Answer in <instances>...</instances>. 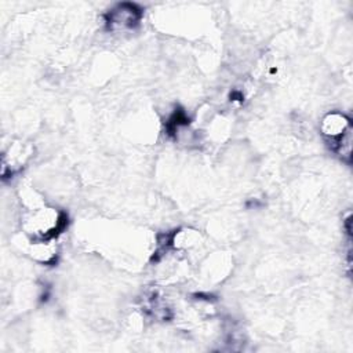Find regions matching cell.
Instances as JSON below:
<instances>
[{"label": "cell", "mask_w": 353, "mask_h": 353, "mask_svg": "<svg viewBox=\"0 0 353 353\" xmlns=\"http://www.w3.org/2000/svg\"><path fill=\"white\" fill-rule=\"evenodd\" d=\"M320 128L330 148L343 160L350 161L353 142L350 119L342 113L331 112L323 117Z\"/></svg>", "instance_id": "obj_1"}, {"label": "cell", "mask_w": 353, "mask_h": 353, "mask_svg": "<svg viewBox=\"0 0 353 353\" xmlns=\"http://www.w3.org/2000/svg\"><path fill=\"white\" fill-rule=\"evenodd\" d=\"M68 225V215L55 208H40L25 219V230L34 241H52Z\"/></svg>", "instance_id": "obj_2"}, {"label": "cell", "mask_w": 353, "mask_h": 353, "mask_svg": "<svg viewBox=\"0 0 353 353\" xmlns=\"http://www.w3.org/2000/svg\"><path fill=\"white\" fill-rule=\"evenodd\" d=\"M142 11L137 4L120 3L106 14V23L112 30L132 29L141 21Z\"/></svg>", "instance_id": "obj_3"}, {"label": "cell", "mask_w": 353, "mask_h": 353, "mask_svg": "<svg viewBox=\"0 0 353 353\" xmlns=\"http://www.w3.org/2000/svg\"><path fill=\"white\" fill-rule=\"evenodd\" d=\"M32 154V148L28 143L15 142L8 146V149L3 154V170L1 175L3 178H7L8 175H14L18 172L23 164L28 161V159Z\"/></svg>", "instance_id": "obj_4"}]
</instances>
